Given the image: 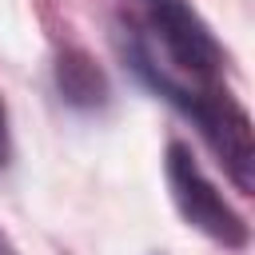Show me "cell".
Returning a JSON list of instances; mask_svg holds the SVG:
<instances>
[{
  "label": "cell",
  "instance_id": "cell-1",
  "mask_svg": "<svg viewBox=\"0 0 255 255\" xmlns=\"http://www.w3.org/2000/svg\"><path fill=\"white\" fill-rule=\"evenodd\" d=\"M124 56L131 64V72L155 92L163 96L171 108H179L199 131L203 139L211 143V151L219 155L227 179L251 195L255 191V143H251V116L243 112V104H235L227 92H219L215 84H187V80H175L155 56L151 48L143 44L139 32L128 36L124 44Z\"/></svg>",
  "mask_w": 255,
  "mask_h": 255
},
{
  "label": "cell",
  "instance_id": "cell-2",
  "mask_svg": "<svg viewBox=\"0 0 255 255\" xmlns=\"http://www.w3.org/2000/svg\"><path fill=\"white\" fill-rule=\"evenodd\" d=\"M163 171H167L171 203H175V211L183 215V223H191L195 231H203L207 239H215V243H223V247H247V239H251L247 219H243V215L223 199V191L207 179V171L199 167V159L191 155L187 143H179V139L167 143Z\"/></svg>",
  "mask_w": 255,
  "mask_h": 255
},
{
  "label": "cell",
  "instance_id": "cell-3",
  "mask_svg": "<svg viewBox=\"0 0 255 255\" xmlns=\"http://www.w3.org/2000/svg\"><path fill=\"white\" fill-rule=\"evenodd\" d=\"M143 8V24L155 32L171 68L191 76V84H215L227 68V52L215 40L211 24L191 8V0H135Z\"/></svg>",
  "mask_w": 255,
  "mask_h": 255
},
{
  "label": "cell",
  "instance_id": "cell-4",
  "mask_svg": "<svg viewBox=\"0 0 255 255\" xmlns=\"http://www.w3.org/2000/svg\"><path fill=\"white\" fill-rule=\"evenodd\" d=\"M52 76H56L60 100H64L68 108H76V112H100V108L108 104V96H112L108 76H104V68L96 64V56H92L88 48H76V44L64 48V52L56 56Z\"/></svg>",
  "mask_w": 255,
  "mask_h": 255
},
{
  "label": "cell",
  "instance_id": "cell-5",
  "mask_svg": "<svg viewBox=\"0 0 255 255\" xmlns=\"http://www.w3.org/2000/svg\"><path fill=\"white\" fill-rule=\"evenodd\" d=\"M8 163V108L0 100V167Z\"/></svg>",
  "mask_w": 255,
  "mask_h": 255
},
{
  "label": "cell",
  "instance_id": "cell-6",
  "mask_svg": "<svg viewBox=\"0 0 255 255\" xmlns=\"http://www.w3.org/2000/svg\"><path fill=\"white\" fill-rule=\"evenodd\" d=\"M0 255H20V251H16V243H12L4 231H0Z\"/></svg>",
  "mask_w": 255,
  "mask_h": 255
}]
</instances>
